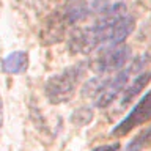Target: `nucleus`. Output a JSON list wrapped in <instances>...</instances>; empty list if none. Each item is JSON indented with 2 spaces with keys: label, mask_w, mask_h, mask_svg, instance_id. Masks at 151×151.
<instances>
[{
  "label": "nucleus",
  "mask_w": 151,
  "mask_h": 151,
  "mask_svg": "<svg viewBox=\"0 0 151 151\" xmlns=\"http://www.w3.org/2000/svg\"><path fill=\"white\" fill-rule=\"evenodd\" d=\"M150 143H151V124L143 127L139 134L132 137V139L126 143L124 151H142Z\"/></svg>",
  "instance_id": "nucleus-8"
},
{
  "label": "nucleus",
  "mask_w": 151,
  "mask_h": 151,
  "mask_svg": "<svg viewBox=\"0 0 151 151\" xmlns=\"http://www.w3.org/2000/svg\"><path fill=\"white\" fill-rule=\"evenodd\" d=\"M91 120H93V109L91 107H77L69 116V121L74 126H79V127L87 126L88 123H91Z\"/></svg>",
  "instance_id": "nucleus-9"
},
{
  "label": "nucleus",
  "mask_w": 151,
  "mask_h": 151,
  "mask_svg": "<svg viewBox=\"0 0 151 151\" xmlns=\"http://www.w3.org/2000/svg\"><path fill=\"white\" fill-rule=\"evenodd\" d=\"M148 120H151V90H148L139 99V102L131 109V112L110 131V135L123 137L127 132H131L134 127L142 126Z\"/></svg>",
  "instance_id": "nucleus-2"
},
{
  "label": "nucleus",
  "mask_w": 151,
  "mask_h": 151,
  "mask_svg": "<svg viewBox=\"0 0 151 151\" xmlns=\"http://www.w3.org/2000/svg\"><path fill=\"white\" fill-rule=\"evenodd\" d=\"M83 74V68L80 66H69L61 74H57L46 82V96L50 102L60 104L68 102L74 94V90L79 83L80 76Z\"/></svg>",
  "instance_id": "nucleus-1"
},
{
  "label": "nucleus",
  "mask_w": 151,
  "mask_h": 151,
  "mask_svg": "<svg viewBox=\"0 0 151 151\" xmlns=\"http://www.w3.org/2000/svg\"><path fill=\"white\" fill-rule=\"evenodd\" d=\"M28 68V54L25 50H13L5 55L0 61V69L3 74L17 76L25 73Z\"/></svg>",
  "instance_id": "nucleus-5"
},
{
  "label": "nucleus",
  "mask_w": 151,
  "mask_h": 151,
  "mask_svg": "<svg viewBox=\"0 0 151 151\" xmlns=\"http://www.w3.org/2000/svg\"><path fill=\"white\" fill-rule=\"evenodd\" d=\"M131 74L132 73H131L129 66H127V68L118 71L113 77H110L109 83L106 85V88H104L102 91L98 94V98L94 99V106L98 109H106L107 106H110V104L116 99L118 94L121 91H124V88L127 87V82H129Z\"/></svg>",
  "instance_id": "nucleus-4"
},
{
  "label": "nucleus",
  "mask_w": 151,
  "mask_h": 151,
  "mask_svg": "<svg viewBox=\"0 0 151 151\" xmlns=\"http://www.w3.org/2000/svg\"><path fill=\"white\" fill-rule=\"evenodd\" d=\"M121 148V143L120 142H113V143H106V145H101V146H96L93 148L91 151H120Z\"/></svg>",
  "instance_id": "nucleus-11"
},
{
  "label": "nucleus",
  "mask_w": 151,
  "mask_h": 151,
  "mask_svg": "<svg viewBox=\"0 0 151 151\" xmlns=\"http://www.w3.org/2000/svg\"><path fill=\"white\" fill-rule=\"evenodd\" d=\"M150 58L151 57L148 55V54H142L140 57H137V58L134 60V63H131L129 65V69H131V73L132 74H140V73H143V66H146L148 65V61H150Z\"/></svg>",
  "instance_id": "nucleus-10"
},
{
  "label": "nucleus",
  "mask_w": 151,
  "mask_h": 151,
  "mask_svg": "<svg viewBox=\"0 0 151 151\" xmlns=\"http://www.w3.org/2000/svg\"><path fill=\"white\" fill-rule=\"evenodd\" d=\"M132 55V49L127 44H121L116 47H102V52L98 58L96 69L101 74L118 73L124 69L126 63H129Z\"/></svg>",
  "instance_id": "nucleus-3"
},
{
  "label": "nucleus",
  "mask_w": 151,
  "mask_h": 151,
  "mask_svg": "<svg viewBox=\"0 0 151 151\" xmlns=\"http://www.w3.org/2000/svg\"><path fill=\"white\" fill-rule=\"evenodd\" d=\"M3 123V102H2V96H0V127Z\"/></svg>",
  "instance_id": "nucleus-12"
},
{
  "label": "nucleus",
  "mask_w": 151,
  "mask_h": 151,
  "mask_svg": "<svg viewBox=\"0 0 151 151\" xmlns=\"http://www.w3.org/2000/svg\"><path fill=\"white\" fill-rule=\"evenodd\" d=\"M110 77L106 76H94V77L88 79L82 87V98H88V99H96L98 94L106 88V85L109 83Z\"/></svg>",
  "instance_id": "nucleus-7"
},
{
  "label": "nucleus",
  "mask_w": 151,
  "mask_h": 151,
  "mask_svg": "<svg viewBox=\"0 0 151 151\" xmlns=\"http://www.w3.org/2000/svg\"><path fill=\"white\" fill-rule=\"evenodd\" d=\"M150 80H151V71H145V73L137 74L134 77V80L124 88V93H123V96H121V106L129 104L132 99L150 83Z\"/></svg>",
  "instance_id": "nucleus-6"
}]
</instances>
